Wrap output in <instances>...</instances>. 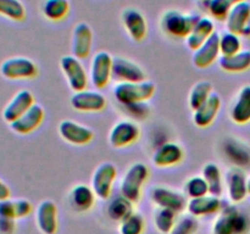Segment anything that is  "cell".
Returning a JSON list of instances; mask_svg holds the SVG:
<instances>
[{"mask_svg": "<svg viewBox=\"0 0 250 234\" xmlns=\"http://www.w3.org/2000/svg\"><path fill=\"white\" fill-rule=\"evenodd\" d=\"M250 217L234 205L224 207L212 227L214 234H248Z\"/></svg>", "mask_w": 250, "mask_h": 234, "instance_id": "1", "label": "cell"}, {"mask_svg": "<svg viewBox=\"0 0 250 234\" xmlns=\"http://www.w3.org/2000/svg\"><path fill=\"white\" fill-rule=\"evenodd\" d=\"M156 87L150 80L138 83H119L114 89V95L122 105L146 102L155 94Z\"/></svg>", "mask_w": 250, "mask_h": 234, "instance_id": "2", "label": "cell"}, {"mask_svg": "<svg viewBox=\"0 0 250 234\" xmlns=\"http://www.w3.org/2000/svg\"><path fill=\"white\" fill-rule=\"evenodd\" d=\"M200 17L197 14H183L177 10H168L161 17V28L168 36L186 39Z\"/></svg>", "mask_w": 250, "mask_h": 234, "instance_id": "3", "label": "cell"}, {"mask_svg": "<svg viewBox=\"0 0 250 234\" xmlns=\"http://www.w3.org/2000/svg\"><path fill=\"white\" fill-rule=\"evenodd\" d=\"M148 177L149 168L144 163H133L127 170L126 175L121 182V187H120L121 195L131 200L132 202L138 201L141 199L143 185L148 180Z\"/></svg>", "mask_w": 250, "mask_h": 234, "instance_id": "4", "label": "cell"}, {"mask_svg": "<svg viewBox=\"0 0 250 234\" xmlns=\"http://www.w3.org/2000/svg\"><path fill=\"white\" fill-rule=\"evenodd\" d=\"M0 75L6 79H32L38 75V66L28 58L15 56L2 61Z\"/></svg>", "mask_w": 250, "mask_h": 234, "instance_id": "5", "label": "cell"}, {"mask_svg": "<svg viewBox=\"0 0 250 234\" xmlns=\"http://www.w3.org/2000/svg\"><path fill=\"white\" fill-rule=\"evenodd\" d=\"M60 67L73 92L77 93L87 89L88 75L80 58L73 55L62 56L60 60Z\"/></svg>", "mask_w": 250, "mask_h": 234, "instance_id": "6", "label": "cell"}, {"mask_svg": "<svg viewBox=\"0 0 250 234\" xmlns=\"http://www.w3.org/2000/svg\"><path fill=\"white\" fill-rule=\"evenodd\" d=\"M112 63L114 58L106 51H99L93 56L89 78L95 88L103 89L109 84L112 78Z\"/></svg>", "mask_w": 250, "mask_h": 234, "instance_id": "7", "label": "cell"}, {"mask_svg": "<svg viewBox=\"0 0 250 234\" xmlns=\"http://www.w3.org/2000/svg\"><path fill=\"white\" fill-rule=\"evenodd\" d=\"M117 178V170L115 165L110 162H104L98 166L92 178V189L95 195L103 200L111 196L112 187Z\"/></svg>", "mask_w": 250, "mask_h": 234, "instance_id": "8", "label": "cell"}, {"mask_svg": "<svg viewBox=\"0 0 250 234\" xmlns=\"http://www.w3.org/2000/svg\"><path fill=\"white\" fill-rule=\"evenodd\" d=\"M226 27L229 32L238 36H250V1L244 0L237 4L226 17Z\"/></svg>", "mask_w": 250, "mask_h": 234, "instance_id": "9", "label": "cell"}, {"mask_svg": "<svg viewBox=\"0 0 250 234\" xmlns=\"http://www.w3.org/2000/svg\"><path fill=\"white\" fill-rule=\"evenodd\" d=\"M141 136V129L138 124L132 121H120L111 128L109 134V143L114 148H127Z\"/></svg>", "mask_w": 250, "mask_h": 234, "instance_id": "10", "label": "cell"}, {"mask_svg": "<svg viewBox=\"0 0 250 234\" xmlns=\"http://www.w3.org/2000/svg\"><path fill=\"white\" fill-rule=\"evenodd\" d=\"M112 78L120 83H138L146 80V75L139 65L125 58H115L112 63Z\"/></svg>", "mask_w": 250, "mask_h": 234, "instance_id": "11", "label": "cell"}, {"mask_svg": "<svg viewBox=\"0 0 250 234\" xmlns=\"http://www.w3.org/2000/svg\"><path fill=\"white\" fill-rule=\"evenodd\" d=\"M34 105V97L29 90H20L11 98L2 110V119L11 124L26 114Z\"/></svg>", "mask_w": 250, "mask_h": 234, "instance_id": "12", "label": "cell"}, {"mask_svg": "<svg viewBox=\"0 0 250 234\" xmlns=\"http://www.w3.org/2000/svg\"><path fill=\"white\" fill-rule=\"evenodd\" d=\"M150 197L154 204L158 205V207L170 209L172 211H175L176 214H181V212L187 209L188 202L186 201V197L181 193L172 189H168V188H154L151 190Z\"/></svg>", "mask_w": 250, "mask_h": 234, "instance_id": "13", "label": "cell"}, {"mask_svg": "<svg viewBox=\"0 0 250 234\" xmlns=\"http://www.w3.org/2000/svg\"><path fill=\"white\" fill-rule=\"evenodd\" d=\"M59 134L72 145H85L94 138L92 129L71 119H65L59 124Z\"/></svg>", "mask_w": 250, "mask_h": 234, "instance_id": "14", "label": "cell"}, {"mask_svg": "<svg viewBox=\"0 0 250 234\" xmlns=\"http://www.w3.org/2000/svg\"><path fill=\"white\" fill-rule=\"evenodd\" d=\"M106 99L104 95L94 90H82L77 92L71 98V106L76 111L81 112H99L106 107Z\"/></svg>", "mask_w": 250, "mask_h": 234, "instance_id": "15", "label": "cell"}, {"mask_svg": "<svg viewBox=\"0 0 250 234\" xmlns=\"http://www.w3.org/2000/svg\"><path fill=\"white\" fill-rule=\"evenodd\" d=\"M220 51V34L215 32L200 48L193 53V63L198 68H208L216 60H219Z\"/></svg>", "mask_w": 250, "mask_h": 234, "instance_id": "16", "label": "cell"}, {"mask_svg": "<svg viewBox=\"0 0 250 234\" xmlns=\"http://www.w3.org/2000/svg\"><path fill=\"white\" fill-rule=\"evenodd\" d=\"M226 185L232 202H242L248 195V178L241 167H231L226 173Z\"/></svg>", "mask_w": 250, "mask_h": 234, "instance_id": "17", "label": "cell"}, {"mask_svg": "<svg viewBox=\"0 0 250 234\" xmlns=\"http://www.w3.org/2000/svg\"><path fill=\"white\" fill-rule=\"evenodd\" d=\"M93 44L92 28L85 22H80L75 26L72 32V55L77 58H85L89 56Z\"/></svg>", "mask_w": 250, "mask_h": 234, "instance_id": "18", "label": "cell"}, {"mask_svg": "<svg viewBox=\"0 0 250 234\" xmlns=\"http://www.w3.org/2000/svg\"><path fill=\"white\" fill-rule=\"evenodd\" d=\"M36 222L43 234H55L59 228L58 207L51 200H44L36 211Z\"/></svg>", "mask_w": 250, "mask_h": 234, "instance_id": "19", "label": "cell"}, {"mask_svg": "<svg viewBox=\"0 0 250 234\" xmlns=\"http://www.w3.org/2000/svg\"><path fill=\"white\" fill-rule=\"evenodd\" d=\"M44 116H45V112H44L43 107L38 104H34L26 114H23L20 118L12 122L10 124V128L15 133L21 134V136L29 134L41 126L44 119Z\"/></svg>", "mask_w": 250, "mask_h": 234, "instance_id": "20", "label": "cell"}, {"mask_svg": "<svg viewBox=\"0 0 250 234\" xmlns=\"http://www.w3.org/2000/svg\"><path fill=\"white\" fill-rule=\"evenodd\" d=\"M122 23L134 41H142L146 37L148 24L146 17L136 9H126L122 12Z\"/></svg>", "mask_w": 250, "mask_h": 234, "instance_id": "21", "label": "cell"}, {"mask_svg": "<svg viewBox=\"0 0 250 234\" xmlns=\"http://www.w3.org/2000/svg\"><path fill=\"white\" fill-rule=\"evenodd\" d=\"M214 21L209 17H200L186 38V44L190 50L195 51L215 33Z\"/></svg>", "mask_w": 250, "mask_h": 234, "instance_id": "22", "label": "cell"}, {"mask_svg": "<svg viewBox=\"0 0 250 234\" xmlns=\"http://www.w3.org/2000/svg\"><path fill=\"white\" fill-rule=\"evenodd\" d=\"M220 107H221V98L216 93H212L209 99L199 109L194 111V115H193L194 123L199 128L209 127L216 118L217 114L220 111Z\"/></svg>", "mask_w": 250, "mask_h": 234, "instance_id": "23", "label": "cell"}, {"mask_svg": "<svg viewBox=\"0 0 250 234\" xmlns=\"http://www.w3.org/2000/svg\"><path fill=\"white\" fill-rule=\"evenodd\" d=\"M222 210V201L219 196L205 195V196L190 199L187 204V211L194 217L210 216Z\"/></svg>", "mask_w": 250, "mask_h": 234, "instance_id": "24", "label": "cell"}, {"mask_svg": "<svg viewBox=\"0 0 250 234\" xmlns=\"http://www.w3.org/2000/svg\"><path fill=\"white\" fill-rule=\"evenodd\" d=\"M185 157L183 149L176 143H165L159 146L153 155V162L158 167H172Z\"/></svg>", "mask_w": 250, "mask_h": 234, "instance_id": "25", "label": "cell"}, {"mask_svg": "<svg viewBox=\"0 0 250 234\" xmlns=\"http://www.w3.org/2000/svg\"><path fill=\"white\" fill-rule=\"evenodd\" d=\"M95 193L85 184H78L70 193V204L77 212L89 211L95 202Z\"/></svg>", "mask_w": 250, "mask_h": 234, "instance_id": "26", "label": "cell"}, {"mask_svg": "<svg viewBox=\"0 0 250 234\" xmlns=\"http://www.w3.org/2000/svg\"><path fill=\"white\" fill-rule=\"evenodd\" d=\"M231 118L237 124H247L250 122V85H246L239 90L231 109Z\"/></svg>", "mask_w": 250, "mask_h": 234, "instance_id": "27", "label": "cell"}, {"mask_svg": "<svg viewBox=\"0 0 250 234\" xmlns=\"http://www.w3.org/2000/svg\"><path fill=\"white\" fill-rule=\"evenodd\" d=\"M219 63L226 72H244L250 68V50H241L232 56H221Z\"/></svg>", "mask_w": 250, "mask_h": 234, "instance_id": "28", "label": "cell"}, {"mask_svg": "<svg viewBox=\"0 0 250 234\" xmlns=\"http://www.w3.org/2000/svg\"><path fill=\"white\" fill-rule=\"evenodd\" d=\"M134 202L125 197L124 195H119V196L114 197L111 201L107 205V214L112 221L122 222L134 214Z\"/></svg>", "mask_w": 250, "mask_h": 234, "instance_id": "29", "label": "cell"}, {"mask_svg": "<svg viewBox=\"0 0 250 234\" xmlns=\"http://www.w3.org/2000/svg\"><path fill=\"white\" fill-rule=\"evenodd\" d=\"M203 178L209 187V194L219 196L224 192V178L216 163H208L203 168Z\"/></svg>", "mask_w": 250, "mask_h": 234, "instance_id": "30", "label": "cell"}, {"mask_svg": "<svg viewBox=\"0 0 250 234\" xmlns=\"http://www.w3.org/2000/svg\"><path fill=\"white\" fill-rule=\"evenodd\" d=\"M226 155L232 162L238 165L237 167H244V166L250 163V151L249 149L246 148V145H242L239 141L229 139L226 141L225 146Z\"/></svg>", "mask_w": 250, "mask_h": 234, "instance_id": "31", "label": "cell"}, {"mask_svg": "<svg viewBox=\"0 0 250 234\" xmlns=\"http://www.w3.org/2000/svg\"><path fill=\"white\" fill-rule=\"evenodd\" d=\"M43 15L50 21H61L70 12L68 0H45L42 6Z\"/></svg>", "mask_w": 250, "mask_h": 234, "instance_id": "32", "label": "cell"}, {"mask_svg": "<svg viewBox=\"0 0 250 234\" xmlns=\"http://www.w3.org/2000/svg\"><path fill=\"white\" fill-rule=\"evenodd\" d=\"M212 94V84L208 80H202L198 82L194 87L192 88L189 94V106L193 111L199 109L205 101Z\"/></svg>", "mask_w": 250, "mask_h": 234, "instance_id": "33", "label": "cell"}, {"mask_svg": "<svg viewBox=\"0 0 250 234\" xmlns=\"http://www.w3.org/2000/svg\"><path fill=\"white\" fill-rule=\"evenodd\" d=\"M0 16L12 21H23L26 9L21 0H0Z\"/></svg>", "mask_w": 250, "mask_h": 234, "instance_id": "34", "label": "cell"}, {"mask_svg": "<svg viewBox=\"0 0 250 234\" xmlns=\"http://www.w3.org/2000/svg\"><path fill=\"white\" fill-rule=\"evenodd\" d=\"M177 214L170 209H163L159 207L154 216V222L158 231L163 234H170L176 224Z\"/></svg>", "mask_w": 250, "mask_h": 234, "instance_id": "35", "label": "cell"}, {"mask_svg": "<svg viewBox=\"0 0 250 234\" xmlns=\"http://www.w3.org/2000/svg\"><path fill=\"white\" fill-rule=\"evenodd\" d=\"M241 1H244V0H209L208 11L214 19L219 20V21H225L229 11Z\"/></svg>", "mask_w": 250, "mask_h": 234, "instance_id": "36", "label": "cell"}, {"mask_svg": "<svg viewBox=\"0 0 250 234\" xmlns=\"http://www.w3.org/2000/svg\"><path fill=\"white\" fill-rule=\"evenodd\" d=\"M242 50L241 36L232 32H225L220 34V51L221 56H232Z\"/></svg>", "mask_w": 250, "mask_h": 234, "instance_id": "37", "label": "cell"}, {"mask_svg": "<svg viewBox=\"0 0 250 234\" xmlns=\"http://www.w3.org/2000/svg\"><path fill=\"white\" fill-rule=\"evenodd\" d=\"M185 192L190 199H197L209 194V187L203 176H194L186 182Z\"/></svg>", "mask_w": 250, "mask_h": 234, "instance_id": "38", "label": "cell"}, {"mask_svg": "<svg viewBox=\"0 0 250 234\" xmlns=\"http://www.w3.org/2000/svg\"><path fill=\"white\" fill-rule=\"evenodd\" d=\"M146 221L139 214H132L120 224V234H143Z\"/></svg>", "mask_w": 250, "mask_h": 234, "instance_id": "39", "label": "cell"}, {"mask_svg": "<svg viewBox=\"0 0 250 234\" xmlns=\"http://www.w3.org/2000/svg\"><path fill=\"white\" fill-rule=\"evenodd\" d=\"M198 223L197 218L192 214H188V216H183L176 222L175 227L171 231L170 234H195L198 231Z\"/></svg>", "mask_w": 250, "mask_h": 234, "instance_id": "40", "label": "cell"}, {"mask_svg": "<svg viewBox=\"0 0 250 234\" xmlns=\"http://www.w3.org/2000/svg\"><path fill=\"white\" fill-rule=\"evenodd\" d=\"M15 214L17 218H24L32 212V204L26 199H16L14 200Z\"/></svg>", "mask_w": 250, "mask_h": 234, "instance_id": "41", "label": "cell"}, {"mask_svg": "<svg viewBox=\"0 0 250 234\" xmlns=\"http://www.w3.org/2000/svg\"><path fill=\"white\" fill-rule=\"evenodd\" d=\"M0 217H6V218L16 219L14 200L6 199L0 201Z\"/></svg>", "mask_w": 250, "mask_h": 234, "instance_id": "42", "label": "cell"}, {"mask_svg": "<svg viewBox=\"0 0 250 234\" xmlns=\"http://www.w3.org/2000/svg\"><path fill=\"white\" fill-rule=\"evenodd\" d=\"M16 224L15 219L0 217V234H14Z\"/></svg>", "mask_w": 250, "mask_h": 234, "instance_id": "43", "label": "cell"}, {"mask_svg": "<svg viewBox=\"0 0 250 234\" xmlns=\"http://www.w3.org/2000/svg\"><path fill=\"white\" fill-rule=\"evenodd\" d=\"M10 194H11V192H10V188L7 187V185L5 184L1 179H0V201L10 199Z\"/></svg>", "mask_w": 250, "mask_h": 234, "instance_id": "44", "label": "cell"}, {"mask_svg": "<svg viewBox=\"0 0 250 234\" xmlns=\"http://www.w3.org/2000/svg\"><path fill=\"white\" fill-rule=\"evenodd\" d=\"M247 184H248V194H250V177L248 178V183Z\"/></svg>", "mask_w": 250, "mask_h": 234, "instance_id": "45", "label": "cell"}, {"mask_svg": "<svg viewBox=\"0 0 250 234\" xmlns=\"http://www.w3.org/2000/svg\"><path fill=\"white\" fill-rule=\"evenodd\" d=\"M202 1H209V0H202Z\"/></svg>", "mask_w": 250, "mask_h": 234, "instance_id": "46", "label": "cell"}]
</instances>
